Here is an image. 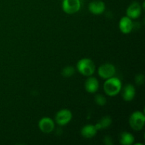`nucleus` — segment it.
Masks as SVG:
<instances>
[{
    "label": "nucleus",
    "mask_w": 145,
    "mask_h": 145,
    "mask_svg": "<svg viewBox=\"0 0 145 145\" xmlns=\"http://www.w3.org/2000/svg\"><path fill=\"white\" fill-rule=\"evenodd\" d=\"M112 124V118L110 116H103L101 120L95 125L96 130H100L103 129H107Z\"/></svg>",
    "instance_id": "2eb2a0df"
},
{
    "label": "nucleus",
    "mask_w": 145,
    "mask_h": 145,
    "mask_svg": "<svg viewBox=\"0 0 145 145\" xmlns=\"http://www.w3.org/2000/svg\"><path fill=\"white\" fill-rule=\"evenodd\" d=\"M119 142L123 145H131L134 143L135 137L133 134L128 132H123L119 136Z\"/></svg>",
    "instance_id": "4468645a"
},
{
    "label": "nucleus",
    "mask_w": 145,
    "mask_h": 145,
    "mask_svg": "<svg viewBox=\"0 0 145 145\" xmlns=\"http://www.w3.org/2000/svg\"><path fill=\"white\" fill-rule=\"evenodd\" d=\"M141 4L137 1H133L129 5L126 10V16L131 19H137L142 14Z\"/></svg>",
    "instance_id": "6e6552de"
},
{
    "label": "nucleus",
    "mask_w": 145,
    "mask_h": 145,
    "mask_svg": "<svg viewBox=\"0 0 145 145\" xmlns=\"http://www.w3.org/2000/svg\"><path fill=\"white\" fill-rule=\"evenodd\" d=\"M62 10L66 14L72 15L77 13L81 8L80 0H63L62 4Z\"/></svg>",
    "instance_id": "20e7f679"
},
{
    "label": "nucleus",
    "mask_w": 145,
    "mask_h": 145,
    "mask_svg": "<svg viewBox=\"0 0 145 145\" xmlns=\"http://www.w3.org/2000/svg\"><path fill=\"white\" fill-rule=\"evenodd\" d=\"M135 83L137 84V85H139V86H140V85H142L144 83V76L142 74H138L135 76Z\"/></svg>",
    "instance_id": "a211bd4d"
},
{
    "label": "nucleus",
    "mask_w": 145,
    "mask_h": 145,
    "mask_svg": "<svg viewBox=\"0 0 145 145\" xmlns=\"http://www.w3.org/2000/svg\"><path fill=\"white\" fill-rule=\"evenodd\" d=\"M72 119V111L69 109H62L55 115V122L60 126L69 124Z\"/></svg>",
    "instance_id": "423d86ee"
},
{
    "label": "nucleus",
    "mask_w": 145,
    "mask_h": 145,
    "mask_svg": "<svg viewBox=\"0 0 145 145\" xmlns=\"http://www.w3.org/2000/svg\"><path fill=\"white\" fill-rule=\"evenodd\" d=\"M76 69L81 74L90 76L94 74L96 66L93 60L89 58H82L76 63Z\"/></svg>",
    "instance_id": "f03ea898"
},
{
    "label": "nucleus",
    "mask_w": 145,
    "mask_h": 145,
    "mask_svg": "<svg viewBox=\"0 0 145 145\" xmlns=\"http://www.w3.org/2000/svg\"><path fill=\"white\" fill-rule=\"evenodd\" d=\"M104 143L107 145H111L113 144V142H112V138L109 136H106V137H104Z\"/></svg>",
    "instance_id": "6ab92c4d"
},
{
    "label": "nucleus",
    "mask_w": 145,
    "mask_h": 145,
    "mask_svg": "<svg viewBox=\"0 0 145 145\" xmlns=\"http://www.w3.org/2000/svg\"><path fill=\"white\" fill-rule=\"evenodd\" d=\"M116 73V67L110 63H105L101 65L98 69V74L102 79H107L114 76Z\"/></svg>",
    "instance_id": "39448f33"
},
{
    "label": "nucleus",
    "mask_w": 145,
    "mask_h": 145,
    "mask_svg": "<svg viewBox=\"0 0 145 145\" xmlns=\"http://www.w3.org/2000/svg\"><path fill=\"white\" fill-rule=\"evenodd\" d=\"M85 90L90 93H94L99 90V82L96 77L90 76L86 79L84 84Z\"/></svg>",
    "instance_id": "f8f14e48"
},
{
    "label": "nucleus",
    "mask_w": 145,
    "mask_h": 145,
    "mask_svg": "<svg viewBox=\"0 0 145 145\" xmlns=\"http://www.w3.org/2000/svg\"><path fill=\"white\" fill-rule=\"evenodd\" d=\"M98 130L93 125H86L81 129V135L86 139H91L95 137Z\"/></svg>",
    "instance_id": "ddd939ff"
},
{
    "label": "nucleus",
    "mask_w": 145,
    "mask_h": 145,
    "mask_svg": "<svg viewBox=\"0 0 145 145\" xmlns=\"http://www.w3.org/2000/svg\"><path fill=\"white\" fill-rule=\"evenodd\" d=\"M103 91L107 96L114 97L122 91V82L119 78L112 76L106 79L103 84Z\"/></svg>",
    "instance_id": "f257e3e1"
},
{
    "label": "nucleus",
    "mask_w": 145,
    "mask_h": 145,
    "mask_svg": "<svg viewBox=\"0 0 145 145\" xmlns=\"http://www.w3.org/2000/svg\"><path fill=\"white\" fill-rule=\"evenodd\" d=\"M136 95V90L135 86L131 84H126L123 87L122 91V97L125 101H132L135 99Z\"/></svg>",
    "instance_id": "9b49d317"
},
{
    "label": "nucleus",
    "mask_w": 145,
    "mask_h": 145,
    "mask_svg": "<svg viewBox=\"0 0 145 145\" xmlns=\"http://www.w3.org/2000/svg\"><path fill=\"white\" fill-rule=\"evenodd\" d=\"M145 123V116L143 112L136 110L130 115L129 124L131 128L135 131H140L143 128Z\"/></svg>",
    "instance_id": "7ed1b4c3"
},
{
    "label": "nucleus",
    "mask_w": 145,
    "mask_h": 145,
    "mask_svg": "<svg viewBox=\"0 0 145 145\" xmlns=\"http://www.w3.org/2000/svg\"><path fill=\"white\" fill-rule=\"evenodd\" d=\"M89 11L93 15H100L105 11L106 4L101 0H93L89 4Z\"/></svg>",
    "instance_id": "1a4fd4ad"
},
{
    "label": "nucleus",
    "mask_w": 145,
    "mask_h": 145,
    "mask_svg": "<svg viewBox=\"0 0 145 145\" xmlns=\"http://www.w3.org/2000/svg\"><path fill=\"white\" fill-rule=\"evenodd\" d=\"M75 73V69L72 66H66L62 70V76L65 78H69L73 76Z\"/></svg>",
    "instance_id": "dca6fc26"
},
{
    "label": "nucleus",
    "mask_w": 145,
    "mask_h": 145,
    "mask_svg": "<svg viewBox=\"0 0 145 145\" xmlns=\"http://www.w3.org/2000/svg\"><path fill=\"white\" fill-rule=\"evenodd\" d=\"M94 101L96 104L100 106H105L107 103V99H106V96H103V94L96 95L94 98Z\"/></svg>",
    "instance_id": "f3484780"
},
{
    "label": "nucleus",
    "mask_w": 145,
    "mask_h": 145,
    "mask_svg": "<svg viewBox=\"0 0 145 145\" xmlns=\"http://www.w3.org/2000/svg\"><path fill=\"white\" fill-rule=\"evenodd\" d=\"M133 28H134V25H133V22L131 18L127 17V16L120 18L119 21V29L122 33H130L133 30Z\"/></svg>",
    "instance_id": "9d476101"
},
{
    "label": "nucleus",
    "mask_w": 145,
    "mask_h": 145,
    "mask_svg": "<svg viewBox=\"0 0 145 145\" xmlns=\"http://www.w3.org/2000/svg\"><path fill=\"white\" fill-rule=\"evenodd\" d=\"M38 127L42 133L49 134L55 129V122L49 117H43L38 122Z\"/></svg>",
    "instance_id": "0eeeda50"
}]
</instances>
